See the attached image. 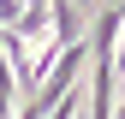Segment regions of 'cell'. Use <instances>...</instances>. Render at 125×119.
I'll return each mask as SVG.
<instances>
[{"instance_id": "6da1fadb", "label": "cell", "mask_w": 125, "mask_h": 119, "mask_svg": "<svg viewBox=\"0 0 125 119\" xmlns=\"http://www.w3.org/2000/svg\"><path fill=\"white\" fill-rule=\"evenodd\" d=\"M48 42L54 48H77V42H83V12H77V0H48Z\"/></svg>"}, {"instance_id": "7a4b0ae2", "label": "cell", "mask_w": 125, "mask_h": 119, "mask_svg": "<svg viewBox=\"0 0 125 119\" xmlns=\"http://www.w3.org/2000/svg\"><path fill=\"white\" fill-rule=\"evenodd\" d=\"M113 66H119V78H125V24H119V54H113ZM113 119H125V101L113 107Z\"/></svg>"}]
</instances>
